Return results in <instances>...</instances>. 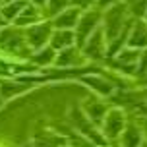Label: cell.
Segmentation results:
<instances>
[{"label": "cell", "instance_id": "cell-5", "mask_svg": "<svg viewBox=\"0 0 147 147\" xmlns=\"http://www.w3.org/2000/svg\"><path fill=\"white\" fill-rule=\"evenodd\" d=\"M122 126V118H120V112H112L110 114V120H109V132H112V136L120 130Z\"/></svg>", "mask_w": 147, "mask_h": 147}, {"label": "cell", "instance_id": "cell-14", "mask_svg": "<svg viewBox=\"0 0 147 147\" xmlns=\"http://www.w3.org/2000/svg\"><path fill=\"white\" fill-rule=\"evenodd\" d=\"M101 2H103V4H107V2H109V0H101Z\"/></svg>", "mask_w": 147, "mask_h": 147}, {"label": "cell", "instance_id": "cell-13", "mask_svg": "<svg viewBox=\"0 0 147 147\" xmlns=\"http://www.w3.org/2000/svg\"><path fill=\"white\" fill-rule=\"evenodd\" d=\"M78 2H81L83 6H87V4H89V2H91V0H78Z\"/></svg>", "mask_w": 147, "mask_h": 147}, {"label": "cell", "instance_id": "cell-6", "mask_svg": "<svg viewBox=\"0 0 147 147\" xmlns=\"http://www.w3.org/2000/svg\"><path fill=\"white\" fill-rule=\"evenodd\" d=\"M70 41H72V35H70V33H60V35H56V39H54V45H56V47H64V45H70Z\"/></svg>", "mask_w": 147, "mask_h": 147}, {"label": "cell", "instance_id": "cell-8", "mask_svg": "<svg viewBox=\"0 0 147 147\" xmlns=\"http://www.w3.org/2000/svg\"><path fill=\"white\" fill-rule=\"evenodd\" d=\"M74 20H76V12L72 10V12H70L68 16L64 14L62 18H60V20H58V25H60V27H64V25H70V23H72Z\"/></svg>", "mask_w": 147, "mask_h": 147}, {"label": "cell", "instance_id": "cell-12", "mask_svg": "<svg viewBox=\"0 0 147 147\" xmlns=\"http://www.w3.org/2000/svg\"><path fill=\"white\" fill-rule=\"evenodd\" d=\"M64 2H66V0H52V4H51L52 12H56V10H58V8L62 6V4H64Z\"/></svg>", "mask_w": 147, "mask_h": 147}, {"label": "cell", "instance_id": "cell-11", "mask_svg": "<svg viewBox=\"0 0 147 147\" xmlns=\"http://www.w3.org/2000/svg\"><path fill=\"white\" fill-rule=\"evenodd\" d=\"M18 8H22V4H20V2H18V4H14V6H10L6 10V16H14L16 12H18Z\"/></svg>", "mask_w": 147, "mask_h": 147}, {"label": "cell", "instance_id": "cell-2", "mask_svg": "<svg viewBox=\"0 0 147 147\" xmlns=\"http://www.w3.org/2000/svg\"><path fill=\"white\" fill-rule=\"evenodd\" d=\"M47 35H49V27H47V25L35 27V29L31 31V43L35 45V47H39V45H43V43H45Z\"/></svg>", "mask_w": 147, "mask_h": 147}, {"label": "cell", "instance_id": "cell-7", "mask_svg": "<svg viewBox=\"0 0 147 147\" xmlns=\"http://www.w3.org/2000/svg\"><path fill=\"white\" fill-rule=\"evenodd\" d=\"M95 51H97V56H99V54H101V41H99V35L93 37V41H91V45H89V49H87L89 54H93Z\"/></svg>", "mask_w": 147, "mask_h": 147}, {"label": "cell", "instance_id": "cell-9", "mask_svg": "<svg viewBox=\"0 0 147 147\" xmlns=\"http://www.w3.org/2000/svg\"><path fill=\"white\" fill-rule=\"evenodd\" d=\"M74 56H76L74 52H64V54H62V58H60L58 62H60V64H70V62H78V58H74Z\"/></svg>", "mask_w": 147, "mask_h": 147}, {"label": "cell", "instance_id": "cell-3", "mask_svg": "<svg viewBox=\"0 0 147 147\" xmlns=\"http://www.w3.org/2000/svg\"><path fill=\"white\" fill-rule=\"evenodd\" d=\"M97 22V16L91 14V16H85L83 18V22H81L80 25V39H83V37L87 35V31H91V27H93V23Z\"/></svg>", "mask_w": 147, "mask_h": 147}, {"label": "cell", "instance_id": "cell-1", "mask_svg": "<svg viewBox=\"0 0 147 147\" xmlns=\"http://www.w3.org/2000/svg\"><path fill=\"white\" fill-rule=\"evenodd\" d=\"M122 16H124V8H114L112 12H110V16H109V29H110V33L114 35L116 33V29L120 27L118 25V22L122 20Z\"/></svg>", "mask_w": 147, "mask_h": 147}, {"label": "cell", "instance_id": "cell-4", "mask_svg": "<svg viewBox=\"0 0 147 147\" xmlns=\"http://www.w3.org/2000/svg\"><path fill=\"white\" fill-rule=\"evenodd\" d=\"M132 45H147V31L143 29V25L136 27V33L132 35Z\"/></svg>", "mask_w": 147, "mask_h": 147}, {"label": "cell", "instance_id": "cell-10", "mask_svg": "<svg viewBox=\"0 0 147 147\" xmlns=\"http://www.w3.org/2000/svg\"><path fill=\"white\" fill-rule=\"evenodd\" d=\"M51 58H52V51L49 49V51H45L43 54H41V56H37L35 60H37V62H49Z\"/></svg>", "mask_w": 147, "mask_h": 147}]
</instances>
